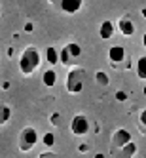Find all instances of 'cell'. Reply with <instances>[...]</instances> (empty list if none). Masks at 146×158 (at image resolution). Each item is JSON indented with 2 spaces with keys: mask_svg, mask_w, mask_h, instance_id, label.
<instances>
[{
  "mask_svg": "<svg viewBox=\"0 0 146 158\" xmlns=\"http://www.w3.org/2000/svg\"><path fill=\"white\" fill-rule=\"evenodd\" d=\"M42 63V55L38 52L36 46H27L23 50V53H21V57H19V71L23 73V74H32Z\"/></svg>",
  "mask_w": 146,
  "mask_h": 158,
  "instance_id": "1",
  "label": "cell"
},
{
  "mask_svg": "<svg viewBox=\"0 0 146 158\" xmlns=\"http://www.w3.org/2000/svg\"><path fill=\"white\" fill-rule=\"evenodd\" d=\"M85 76H87V73H85L84 67H78V65L72 67L69 71V74H66V82H65L66 92L72 94V95L80 94L84 89V84H85Z\"/></svg>",
  "mask_w": 146,
  "mask_h": 158,
  "instance_id": "2",
  "label": "cell"
},
{
  "mask_svg": "<svg viewBox=\"0 0 146 158\" xmlns=\"http://www.w3.org/2000/svg\"><path fill=\"white\" fill-rule=\"evenodd\" d=\"M80 59H82V46H80V44H76V42H69L59 52V63H63L65 67L66 65L76 67Z\"/></svg>",
  "mask_w": 146,
  "mask_h": 158,
  "instance_id": "3",
  "label": "cell"
},
{
  "mask_svg": "<svg viewBox=\"0 0 146 158\" xmlns=\"http://www.w3.org/2000/svg\"><path fill=\"white\" fill-rule=\"evenodd\" d=\"M38 143V131L34 128H23L19 133V151L21 152H29L32 147Z\"/></svg>",
  "mask_w": 146,
  "mask_h": 158,
  "instance_id": "4",
  "label": "cell"
},
{
  "mask_svg": "<svg viewBox=\"0 0 146 158\" xmlns=\"http://www.w3.org/2000/svg\"><path fill=\"white\" fill-rule=\"evenodd\" d=\"M70 131L78 137H82V135H87L89 131V120L85 114H76L72 120H70Z\"/></svg>",
  "mask_w": 146,
  "mask_h": 158,
  "instance_id": "5",
  "label": "cell"
},
{
  "mask_svg": "<svg viewBox=\"0 0 146 158\" xmlns=\"http://www.w3.org/2000/svg\"><path fill=\"white\" fill-rule=\"evenodd\" d=\"M129 141H131V133L123 128H120L112 133V147H114V149H121V147L127 145Z\"/></svg>",
  "mask_w": 146,
  "mask_h": 158,
  "instance_id": "6",
  "label": "cell"
},
{
  "mask_svg": "<svg viewBox=\"0 0 146 158\" xmlns=\"http://www.w3.org/2000/svg\"><path fill=\"white\" fill-rule=\"evenodd\" d=\"M108 59L110 63H114V65H120L125 61V48L123 46H112L108 50Z\"/></svg>",
  "mask_w": 146,
  "mask_h": 158,
  "instance_id": "7",
  "label": "cell"
},
{
  "mask_svg": "<svg viewBox=\"0 0 146 158\" xmlns=\"http://www.w3.org/2000/svg\"><path fill=\"white\" fill-rule=\"evenodd\" d=\"M82 4H84V0H61L59 8L65 14H76L82 10Z\"/></svg>",
  "mask_w": 146,
  "mask_h": 158,
  "instance_id": "8",
  "label": "cell"
},
{
  "mask_svg": "<svg viewBox=\"0 0 146 158\" xmlns=\"http://www.w3.org/2000/svg\"><path fill=\"white\" fill-rule=\"evenodd\" d=\"M114 31H116V25L112 23L110 19H106V21H103V23H101V27H99V36L103 38V40H110L112 35H114Z\"/></svg>",
  "mask_w": 146,
  "mask_h": 158,
  "instance_id": "9",
  "label": "cell"
},
{
  "mask_svg": "<svg viewBox=\"0 0 146 158\" xmlns=\"http://www.w3.org/2000/svg\"><path fill=\"white\" fill-rule=\"evenodd\" d=\"M118 27H120V31H121L123 36H133L135 35V25H133V21L129 17H121L120 23H118Z\"/></svg>",
  "mask_w": 146,
  "mask_h": 158,
  "instance_id": "10",
  "label": "cell"
},
{
  "mask_svg": "<svg viewBox=\"0 0 146 158\" xmlns=\"http://www.w3.org/2000/svg\"><path fill=\"white\" fill-rule=\"evenodd\" d=\"M135 152H137V145H135L133 141H129L127 145H123L121 149H120V154L121 156H118V158H133Z\"/></svg>",
  "mask_w": 146,
  "mask_h": 158,
  "instance_id": "11",
  "label": "cell"
},
{
  "mask_svg": "<svg viewBox=\"0 0 146 158\" xmlns=\"http://www.w3.org/2000/svg\"><path fill=\"white\" fill-rule=\"evenodd\" d=\"M42 82H44V86H48V88L55 86V82H57V73H55L53 69H48L46 73H44V76H42Z\"/></svg>",
  "mask_w": 146,
  "mask_h": 158,
  "instance_id": "12",
  "label": "cell"
},
{
  "mask_svg": "<svg viewBox=\"0 0 146 158\" xmlns=\"http://www.w3.org/2000/svg\"><path fill=\"white\" fill-rule=\"evenodd\" d=\"M46 59H48V63H51V65H57V63H59V50L53 48V46L46 48Z\"/></svg>",
  "mask_w": 146,
  "mask_h": 158,
  "instance_id": "13",
  "label": "cell"
},
{
  "mask_svg": "<svg viewBox=\"0 0 146 158\" xmlns=\"http://www.w3.org/2000/svg\"><path fill=\"white\" fill-rule=\"evenodd\" d=\"M10 118H12V109H10L6 103H2V101H0V126H2V124H6Z\"/></svg>",
  "mask_w": 146,
  "mask_h": 158,
  "instance_id": "14",
  "label": "cell"
},
{
  "mask_svg": "<svg viewBox=\"0 0 146 158\" xmlns=\"http://www.w3.org/2000/svg\"><path fill=\"white\" fill-rule=\"evenodd\" d=\"M137 74H139V78L146 80V55L139 57V61H137Z\"/></svg>",
  "mask_w": 146,
  "mask_h": 158,
  "instance_id": "15",
  "label": "cell"
},
{
  "mask_svg": "<svg viewBox=\"0 0 146 158\" xmlns=\"http://www.w3.org/2000/svg\"><path fill=\"white\" fill-rule=\"evenodd\" d=\"M95 82H97L99 86H108V74H106L105 71H99V73L95 74Z\"/></svg>",
  "mask_w": 146,
  "mask_h": 158,
  "instance_id": "16",
  "label": "cell"
},
{
  "mask_svg": "<svg viewBox=\"0 0 146 158\" xmlns=\"http://www.w3.org/2000/svg\"><path fill=\"white\" fill-rule=\"evenodd\" d=\"M42 141H44V145H46V147H53V143H55V135H53V133H46Z\"/></svg>",
  "mask_w": 146,
  "mask_h": 158,
  "instance_id": "17",
  "label": "cell"
},
{
  "mask_svg": "<svg viewBox=\"0 0 146 158\" xmlns=\"http://www.w3.org/2000/svg\"><path fill=\"white\" fill-rule=\"evenodd\" d=\"M49 122L53 124V126H61V114L59 112H53V114L49 116Z\"/></svg>",
  "mask_w": 146,
  "mask_h": 158,
  "instance_id": "18",
  "label": "cell"
},
{
  "mask_svg": "<svg viewBox=\"0 0 146 158\" xmlns=\"http://www.w3.org/2000/svg\"><path fill=\"white\" fill-rule=\"evenodd\" d=\"M116 99L118 101H127V94L123 92V89H118V92H116Z\"/></svg>",
  "mask_w": 146,
  "mask_h": 158,
  "instance_id": "19",
  "label": "cell"
},
{
  "mask_svg": "<svg viewBox=\"0 0 146 158\" xmlns=\"http://www.w3.org/2000/svg\"><path fill=\"white\" fill-rule=\"evenodd\" d=\"M89 151V145L84 143V145H78V152H87Z\"/></svg>",
  "mask_w": 146,
  "mask_h": 158,
  "instance_id": "20",
  "label": "cell"
},
{
  "mask_svg": "<svg viewBox=\"0 0 146 158\" xmlns=\"http://www.w3.org/2000/svg\"><path fill=\"white\" fill-rule=\"evenodd\" d=\"M140 124L146 126V109H142V112H140Z\"/></svg>",
  "mask_w": 146,
  "mask_h": 158,
  "instance_id": "21",
  "label": "cell"
},
{
  "mask_svg": "<svg viewBox=\"0 0 146 158\" xmlns=\"http://www.w3.org/2000/svg\"><path fill=\"white\" fill-rule=\"evenodd\" d=\"M38 158H55V154H53V152H42Z\"/></svg>",
  "mask_w": 146,
  "mask_h": 158,
  "instance_id": "22",
  "label": "cell"
},
{
  "mask_svg": "<svg viewBox=\"0 0 146 158\" xmlns=\"http://www.w3.org/2000/svg\"><path fill=\"white\" fill-rule=\"evenodd\" d=\"M32 29H34V25H32V23H27L25 25V32H32Z\"/></svg>",
  "mask_w": 146,
  "mask_h": 158,
  "instance_id": "23",
  "label": "cell"
},
{
  "mask_svg": "<svg viewBox=\"0 0 146 158\" xmlns=\"http://www.w3.org/2000/svg\"><path fill=\"white\" fill-rule=\"evenodd\" d=\"M142 46L146 48V32H144V35H142Z\"/></svg>",
  "mask_w": 146,
  "mask_h": 158,
  "instance_id": "24",
  "label": "cell"
},
{
  "mask_svg": "<svg viewBox=\"0 0 146 158\" xmlns=\"http://www.w3.org/2000/svg\"><path fill=\"white\" fill-rule=\"evenodd\" d=\"M93 158H106V156H105V154H101V152H97V154H95Z\"/></svg>",
  "mask_w": 146,
  "mask_h": 158,
  "instance_id": "25",
  "label": "cell"
},
{
  "mask_svg": "<svg viewBox=\"0 0 146 158\" xmlns=\"http://www.w3.org/2000/svg\"><path fill=\"white\" fill-rule=\"evenodd\" d=\"M49 2H51V4H57V6H59V4H61V0H49Z\"/></svg>",
  "mask_w": 146,
  "mask_h": 158,
  "instance_id": "26",
  "label": "cell"
},
{
  "mask_svg": "<svg viewBox=\"0 0 146 158\" xmlns=\"http://www.w3.org/2000/svg\"><path fill=\"white\" fill-rule=\"evenodd\" d=\"M142 15H144V17H146V8H144V10H142Z\"/></svg>",
  "mask_w": 146,
  "mask_h": 158,
  "instance_id": "27",
  "label": "cell"
},
{
  "mask_svg": "<svg viewBox=\"0 0 146 158\" xmlns=\"http://www.w3.org/2000/svg\"><path fill=\"white\" fill-rule=\"evenodd\" d=\"M142 94H144V95H146V86H144V88H142Z\"/></svg>",
  "mask_w": 146,
  "mask_h": 158,
  "instance_id": "28",
  "label": "cell"
}]
</instances>
